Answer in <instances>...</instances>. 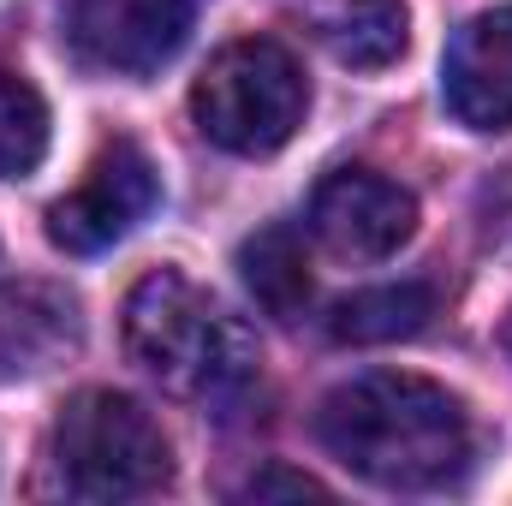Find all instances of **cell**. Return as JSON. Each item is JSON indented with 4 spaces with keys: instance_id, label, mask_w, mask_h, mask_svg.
Here are the masks:
<instances>
[{
    "instance_id": "10",
    "label": "cell",
    "mask_w": 512,
    "mask_h": 506,
    "mask_svg": "<svg viewBox=\"0 0 512 506\" xmlns=\"http://www.w3.org/2000/svg\"><path fill=\"white\" fill-rule=\"evenodd\" d=\"M435 286L429 280H399V286H364L328 310V334L340 346H393L417 340L435 322Z\"/></svg>"
},
{
    "instance_id": "11",
    "label": "cell",
    "mask_w": 512,
    "mask_h": 506,
    "mask_svg": "<svg viewBox=\"0 0 512 506\" xmlns=\"http://www.w3.org/2000/svg\"><path fill=\"white\" fill-rule=\"evenodd\" d=\"M322 48L352 72H382L411 48V12L399 0H334L316 12Z\"/></svg>"
},
{
    "instance_id": "12",
    "label": "cell",
    "mask_w": 512,
    "mask_h": 506,
    "mask_svg": "<svg viewBox=\"0 0 512 506\" xmlns=\"http://www.w3.org/2000/svg\"><path fill=\"white\" fill-rule=\"evenodd\" d=\"M239 274L251 286V298L280 316V322H298L304 304H310V262H304V239L292 227H262L256 239L239 245Z\"/></svg>"
},
{
    "instance_id": "9",
    "label": "cell",
    "mask_w": 512,
    "mask_h": 506,
    "mask_svg": "<svg viewBox=\"0 0 512 506\" xmlns=\"http://www.w3.org/2000/svg\"><path fill=\"white\" fill-rule=\"evenodd\" d=\"M84 340L78 298L48 280H0V381L42 376Z\"/></svg>"
},
{
    "instance_id": "1",
    "label": "cell",
    "mask_w": 512,
    "mask_h": 506,
    "mask_svg": "<svg viewBox=\"0 0 512 506\" xmlns=\"http://www.w3.org/2000/svg\"><path fill=\"white\" fill-rule=\"evenodd\" d=\"M316 435L352 477L393 495L453 489L477 459V429L465 399L405 370L340 381L316 411Z\"/></svg>"
},
{
    "instance_id": "2",
    "label": "cell",
    "mask_w": 512,
    "mask_h": 506,
    "mask_svg": "<svg viewBox=\"0 0 512 506\" xmlns=\"http://www.w3.org/2000/svg\"><path fill=\"white\" fill-rule=\"evenodd\" d=\"M126 352L173 399L221 405L256 376V334L185 268H149L126 292Z\"/></svg>"
},
{
    "instance_id": "6",
    "label": "cell",
    "mask_w": 512,
    "mask_h": 506,
    "mask_svg": "<svg viewBox=\"0 0 512 506\" xmlns=\"http://www.w3.org/2000/svg\"><path fill=\"white\" fill-rule=\"evenodd\" d=\"M417 233V197L370 167H340L310 197V239L334 262H382Z\"/></svg>"
},
{
    "instance_id": "8",
    "label": "cell",
    "mask_w": 512,
    "mask_h": 506,
    "mask_svg": "<svg viewBox=\"0 0 512 506\" xmlns=\"http://www.w3.org/2000/svg\"><path fill=\"white\" fill-rule=\"evenodd\" d=\"M441 102L459 126H512V6H489L465 18L441 54Z\"/></svg>"
},
{
    "instance_id": "4",
    "label": "cell",
    "mask_w": 512,
    "mask_h": 506,
    "mask_svg": "<svg viewBox=\"0 0 512 506\" xmlns=\"http://www.w3.org/2000/svg\"><path fill=\"white\" fill-rule=\"evenodd\" d=\"M304 108H310V84L298 60L268 36L227 42L191 84V120L227 155L286 149L292 131L304 126Z\"/></svg>"
},
{
    "instance_id": "5",
    "label": "cell",
    "mask_w": 512,
    "mask_h": 506,
    "mask_svg": "<svg viewBox=\"0 0 512 506\" xmlns=\"http://www.w3.org/2000/svg\"><path fill=\"white\" fill-rule=\"evenodd\" d=\"M155 203H161L155 161L131 137H114L90 161V173L78 179V191H66L48 209V245L66 256H102V251H114Z\"/></svg>"
},
{
    "instance_id": "3",
    "label": "cell",
    "mask_w": 512,
    "mask_h": 506,
    "mask_svg": "<svg viewBox=\"0 0 512 506\" xmlns=\"http://www.w3.org/2000/svg\"><path fill=\"white\" fill-rule=\"evenodd\" d=\"M54 483L72 501H149L173 483V447L131 393L84 387L54 423Z\"/></svg>"
},
{
    "instance_id": "7",
    "label": "cell",
    "mask_w": 512,
    "mask_h": 506,
    "mask_svg": "<svg viewBox=\"0 0 512 506\" xmlns=\"http://www.w3.org/2000/svg\"><path fill=\"white\" fill-rule=\"evenodd\" d=\"M191 0H72V48L114 78H149L191 42Z\"/></svg>"
},
{
    "instance_id": "13",
    "label": "cell",
    "mask_w": 512,
    "mask_h": 506,
    "mask_svg": "<svg viewBox=\"0 0 512 506\" xmlns=\"http://www.w3.org/2000/svg\"><path fill=\"white\" fill-rule=\"evenodd\" d=\"M42 155H48V102L24 72L0 66V179L36 173Z\"/></svg>"
},
{
    "instance_id": "14",
    "label": "cell",
    "mask_w": 512,
    "mask_h": 506,
    "mask_svg": "<svg viewBox=\"0 0 512 506\" xmlns=\"http://www.w3.org/2000/svg\"><path fill=\"white\" fill-rule=\"evenodd\" d=\"M239 495H245V501H274V495L304 501V495H328V489H322V483H310V477H298V471H262V477H251Z\"/></svg>"
}]
</instances>
